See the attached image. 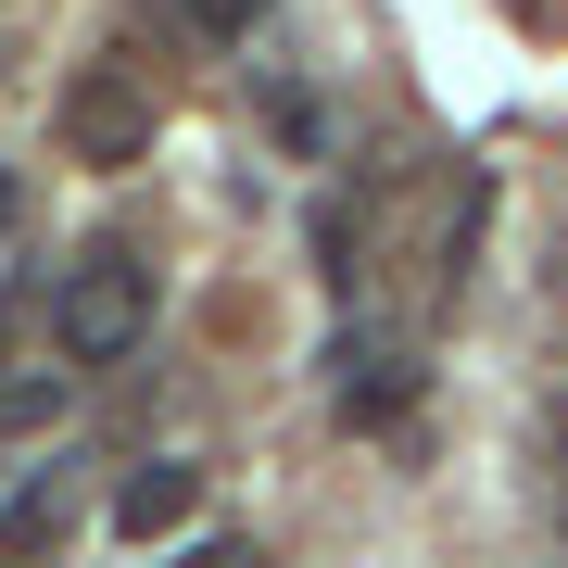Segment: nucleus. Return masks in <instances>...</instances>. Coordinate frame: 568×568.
Here are the masks:
<instances>
[{
  "label": "nucleus",
  "instance_id": "3",
  "mask_svg": "<svg viewBox=\"0 0 568 568\" xmlns=\"http://www.w3.org/2000/svg\"><path fill=\"white\" fill-rule=\"evenodd\" d=\"M63 530H77V467H26V480L0 493V568L63 556Z\"/></svg>",
  "mask_w": 568,
  "mask_h": 568
},
{
  "label": "nucleus",
  "instance_id": "2",
  "mask_svg": "<svg viewBox=\"0 0 568 568\" xmlns=\"http://www.w3.org/2000/svg\"><path fill=\"white\" fill-rule=\"evenodd\" d=\"M152 140H164V102H152V77L126 51H102L77 89H63V164H102L114 178V164H140Z\"/></svg>",
  "mask_w": 568,
  "mask_h": 568
},
{
  "label": "nucleus",
  "instance_id": "5",
  "mask_svg": "<svg viewBox=\"0 0 568 568\" xmlns=\"http://www.w3.org/2000/svg\"><path fill=\"white\" fill-rule=\"evenodd\" d=\"M417 405V366H392V354H342V429H392V417H405Z\"/></svg>",
  "mask_w": 568,
  "mask_h": 568
},
{
  "label": "nucleus",
  "instance_id": "8",
  "mask_svg": "<svg viewBox=\"0 0 568 568\" xmlns=\"http://www.w3.org/2000/svg\"><path fill=\"white\" fill-rule=\"evenodd\" d=\"M265 126H278L291 152H316V102H304V89H265Z\"/></svg>",
  "mask_w": 568,
  "mask_h": 568
},
{
  "label": "nucleus",
  "instance_id": "10",
  "mask_svg": "<svg viewBox=\"0 0 568 568\" xmlns=\"http://www.w3.org/2000/svg\"><path fill=\"white\" fill-rule=\"evenodd\" d=\"M0 227H13V164H0Z\"/></svg>",
  "mask_w": 568,
  "mask_h": 568
},
{
  "label": "nucleus",
  "instance_id": "4",
  "mask_svg": "<svg viewBox=\"0 0 568 568\" xmlns=\"http://www.w3.org/2000/svg\"><path fill=\"white\" fill-rule=\"evenodd\" d=\"M190 518H203V467L190 455H152V467L114 480V530L126 544H164V530H190Z\"/></svg>",
  "mask_w": 568,
  "mask_h": 568
},
{
  "label": "nucleus",
  "instance_id": "1",
  "mask_svg": "<svg viewBox=\"0 0 568 568\" xmlns=\"http://www.w3.org/2000/svg\"><path fill=\"white\" fill-rule=\"evenodd\" d=\"M51 328H63V354H77V366L140 354V328H152V265L126 253V241H89L77 265H63V304H51Z\"/></svg>",
  "mask_w": 568,
  "mask_h": 568
},
{
  "label": "nucleus",
  "instance_id": "7",
  "mask_svg": "<svg viewBox=\"0 0 568 568\" xmlns=\"http://www.w3.org/2000/svg\"><path fill=\"white\" fill-rule=\"evenodd\" d=\"M190 26H203V39H253L265 0H190Z\"/></svg>",
  "mask_w": 568,
  "mask_h": 568
},
{
  "label": "nucleus",
  "instance_id": "9",
  "mask_svg": "<svg viewBox=\"0 0 568 568\" xmlns=\"http://www.w3.org/2000/svg\"><path fill=\"white\" fill-rule=\"evenodd\" d=\"M178 568H265V544H241V530H215V544H190Z\"/></svg>",
  "mask_w": 568,
  "mask_h": 568
},
{
  "label": "nucleus",
  "instance_id": "6",
  "mask_svg": "<svg viewBox=\"0 0 568 568\" xmlns=\"http://www.w3.org/2000/svg\"><path fill=\"white\" fill-rule=\"evenodd\" d=\"M63 417V379H0V429H51Z\"/></svg>",
  "mask_w": 568,
  "mask_h": 568
}]
</instances>
